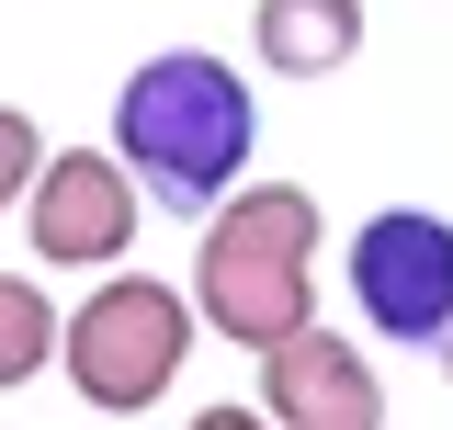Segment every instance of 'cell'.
<instances>
[{
  "mask_svg": "<svg viewBox=\"0 0 453 430\" xmlns=\"http://www.w3.org/2000/svg\"><path fill=\"white\" fill-rule=\"evenodd\" d=\"M113 148L136 159L148 204L216 215L226 193L250 181L261 103H250V80H238L216 46H159V57H136L125 91H113Z\"/></svg>",
  "mask_w": 453,
  "mask_h": 430,
  "instance_id": "6da1fadb",
  "label": "cell"
},
{
  "mask_svg": "<svg viewBox=\"0 0 453 430\" xmlns=\"http://www.w3.org/2000/svg\"><path fill=\"white\" fill-rule=\"evenodd\" d=\"M318 238H329V215L306 181H238L216 215H204V238H193V306L216 328L226 351H273L283 328L318 318Z\"/></svg>",
  "mask_w": 453,
  "mask_h": 430,
  "instance_id": "7a4b0ae2",
  "label": "cell"
},
{
  "mask_svg": "<svg viewBox=\"0 0 453 430\" xmlns=\"http://www.w3.org/2000/svg\"><path fill=\"white\" fill-rule=\"evenodd\" d=\"M193 340H204V306L159 283V272H113L91 283L80 306H68V340H57V374L80 385V408H103V419H148L181 363H193Z\"/></svg>",
  "mask_w": 453,
  "mask_h": 430,
  "instance_id": "3957f363",
  "label": "cell"
},
{
  "mask_svg": "<svg viewBox=\"0 0 453 430\" xmlns=\"http://www.w3.org/2000/svg\"><path fill=\"white\" fill-rule=\"evenodd\" d=\"M340 283H351V306H363L374 340H396V351H442V328H453V215H431V204L363 215Z\"/></svg>",
  "mask_w": 453,
  "mask_h": 430,
  "instance_id": "277c9868",
  "label": "cell"
},
{
  "mask_svg": "<svg viewBox=\"0 0 453 430\" xmlns=\"http://www.w3.org/2000/svg\"><path fill=\"white\" fill-rule=\"evenodd\" d=\"M136 215H148V181L125 148H57L46 181L23 193V238H35V261L46 272H113L136 250Z\"/></svg>",
  "mask_w": 453,
  "mask_h": 430,
  "instance_id": "5b68a950",
  "label": "cell"
},
{
  "mask_svg": "<svg viewBox=\"0 0 453 430\" xmlns=\"http://www.w3.org/2000/svg\"><path fill=\"white\" fill-rule=\"evenodd\" d=\"M261 419H283V430H374L386 419V374L363 363V340L306 318V328H283L261 351Z\"/></svg>",
  "mask_w": 453,
  "mask_h": 430,
  "instance_id": "8992f818",
  "label": "cell"
},
{
  "mask_svg": "<svg viewBox=\"0 0 453 430\" xmlns=\"http://www.w3.org/2000/svg\"><path fill=\"white\" fill-rule=\"evenodd\" d=\"M250 57L273 80H340L363 57V0H250Z\"/></svg>",
  "mask_w": 453,
  "mask_h": 430,
  "instance_id": "52a82bcc",
  "label": "cell"
},
{
  "mask_svg": "<svg viewBox=\"0 0 453 430\" xmlns=\"http://www.w3.org/2000/svg\"><path fill=\"white\" fill-rule=\"evenodd\" d=\"M57 340H68V318H57V295L35 283V272H0V396L46 374V363H57Z\"/></svg>",
  "mask_w": 453,
  "mask_h": 430,
  "instance_id": "ba28073f",
  "label": "cell"
},
{
  "mask_svg": "<svg viewBox=\"0 0 453 430\" xmlns=\"http://www.w3.org/2000/svg\"><path fill=\"white\" fill-rule=\"evenodd\" d=\"M46 159H57V148H46V125H35L23 103H0V215H12L35 181H46Z\"/></svg>",
  "mask_w": 453,
  "mask_h": 430,
  "instance_id": "9c48e42d",
  "label": "cell"
},
{
  "mask_svg": "<svg viewBox=\"0 0 453 430\" xmlns=\"http://www.w3.org/2000/svg\"><path fill=\"white\" fill-rule=\"evenodd\" d=\"M442 385H453V328H442Z\"/></svg>",
  "mask_w": 453,
  "mask_h": 430,
  "instance_id": "30bf717a",
  "label": "cell"
}]
</instances>
